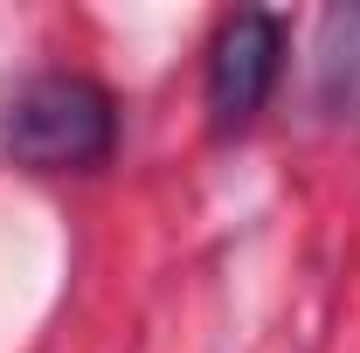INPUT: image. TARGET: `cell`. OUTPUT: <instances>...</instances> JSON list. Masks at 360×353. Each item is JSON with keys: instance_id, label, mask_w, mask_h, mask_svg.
Listing matches in <instances>:
<instances>
[{"instance_id": "1", "label": "cell", "mask_w": 360, "mask_h": 353, "mask_svg": "<svg viewBox=\"0 0 360 353\" xmlns=\"http://www.w3.org/2000/svg\"><path fill=\"white\" fill-rule=\"evenodd\" d=\"M118 111L111 90L77 70H42L0 104V153L28 174H84L111 160Z\"/></svg>"}, {"instance_id": "2", "label": "cell", "mask_w": 360, "mask_h": 353, "mask_svg": "<svg viewBox=\"0 0 360 353\" xmlns=\"http://www.w3.org/2000/svg\"><path fill=\"white\" fill-rule=\"evenodd\" d=\"M277 70H284V21L264 14V7L229 14L215 28V49H208V125L222 139L257 125Z\"/></svg>"}, {"instance_id": "3", "label": "cell", "mask_w": 360, "mask_h": 353, "mask_svg": "<svg viewBox=\"0 0 360 353\" xmlns=\"http://www.w3.org/2000/svg\"><path fill=\"white\" fill-rule=\"evenodd\" d=\"M319 104L333 118L360 111V7H333L319 28Z\"/></svg>"}]
</instances>
